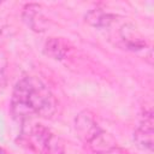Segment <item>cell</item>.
I'll list each match as a JSON object with an SVG mask.
<instances>
[{"label": "cell", "mask_w": 154, "mask_h": 154, "mask_svg": "<svg viewBox=\"0 0 154 154\" xmlns=\"http://www.w3.org/2000/svg\"><path fill=\"white\" fill-rule=\"evenodd\" d=\"M58 101L51 89L37 77H22L14 85L11 97V113L14 119L24 123L34 117L52 118Z\"/></svg>", "instance_id": "1"}, {"label": "cell", "mask_w": 154, "mask_h": 154, "mask_svg": "<svg viewBox=\"0 0 154 154\" xmlns=\"http://www.w3.org/2000/svg\"><path fill=\"white\" fill-rule=\"evenodd\" d=\"M75 130L81 141L95 154H107L118 147L116 140L99 125L89 111H82L76 116Z\"/></svg>", "instance_id": "2"}, {"label": "cell", "mask_w": 154, "mask_h": 154, "mask_svg": "<svg viewBox=\"0 0 154 154\" xmlns=\"http://www.w3.org/2000/svg\"><path fill=\"white\" fill-rule=\"evenodd\" d=\"M29 137L31 144L43 154H66L60 137L42 124H34L29 130Z\"/></svg>", "instance_id": "3"}, {"label": "cell", "mask_w": 154, "mask_h": 154, "mask_svg": "<svg viewBox=\"0 0 154 154\" xmlns=\"http://www.w3.org/2000/svg\"><path fill=\"white\" fill-rule=\"evenodd\" d=\"M153 112L152 109L144 111V114L142 116V119L138 124V126L136 128L135 132H134V140L137 144L138 148H141L142 150L153 152Z\"/></svg>", "instance_id": "4"}, {"label": "cell", "mask_w": 154, "mask_h": 154, "mask_svg": "<svg viewBox=\"0 0 154 154\" xmlns=\"http://www.w3.org/2000/svg\"><path fill=\"white\" fill-rule=\"evenodd\" d=\"M24 23L36 32H43L48 29V19L42 13V7L38 4H26L22 13Z\"/></svg>", "instance_id": "5"}, {"label": "cell", "mask_w": 154, "mask_h": 154, "mask_svg": "<svg viewBox=\"0 0 154 154\" xmlns=\"http://www.w3.org/2000/svg\"><path fill=\"white\" fill-rule=\"evenodd\" d=\"M120 36L128 49H131V51H141L143 48L146 49V46H147L146 40L132 25L130 24L124 25L120 30Z\"/></svg>", "instance_id": "6"}, {"label": "cell", "mask_w": 154, "mask_h": 154, "mask_svg": "<svg viewBox=\"0 0 154 154\" xmlns=\"http://www.w3.org/2000/svg\"><path fill=\"white\" fill-rule=\"evenodd\" d=\"M84 18L88 24H90L91 26L99 28V29L108 28L116 20V16L113 13L105 11L102 8H94L89 11Z\"/></svg>", "instance_id": "7"}, {"label": "cell", "mask_w": 154, "mask_h": 154, "mask_svg": "<svg viewBox=\"0 0 154 154\" xmlns=\"http://www.w3.org/2000/svg\"><path fill=\"white\" fill-rule=\"evenodd\" d=\"M67 51H69L67 45L61 38L51 37L45 43V53L48 57H51L53 59H57V60L64 59L67 54Z\"/></svg>", "instance_id": "8"}, {"label": "cell", "mask_w": 154, "mask_h": 154, "mask_svg": "<svg viewBox=\"0 0 154 154\" xmlns=\"http://www.w3.org/2000/svg\"><path fill=\"white\" fill-rule=\"evenodd\" d=\"M7 66L8 61L6 54L0 49V93H2L7 85Z\"/></svg>", "instance_id": "9"}, {"label": "cell", "mask_w": 154, "mask_h": 154, "mask_svg": "<svg viewBox=\"0 0 154 154\" xmlns=\"http://www.w3.org/2000/svg\"><path fill=\"white\" fill-rule=\"evenodd\" d=\"M107 154H131V153H129V152H126V150H124V149L117 147V148H114L112 152H109V153H107Z\"/></svg>", "instance_id": "10"}, {"label": "cell", "mask_w": 154, "mask_h": 154, "mask_svg": "<svg viewBox=\"0 0 154 154\" xmlns=\"http://www.w3.org/2000/svg\"><path fill=\"white\" fill-rule=\"evenodd\" d=\"M0 154H6V152H5L4 148H1V147H0Z\"/></svg>", "instance_id": "11"}]
</instances>
